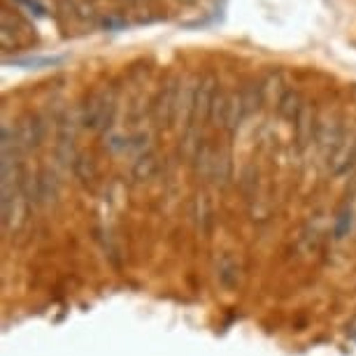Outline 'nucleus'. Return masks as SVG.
I'll return each instance as SVG.
<instances>
[{"mask_svg": "<svg viewBox=\"0 0 356 356\" xmlns=\"http://www.w3.org/2000/svg\"><path fill=\"white\" fill-rule=\"evenodd\" d=\"M114 117V91L98 89L93 91L82 107V124L91 131H107Z\"/></svg>", "mask_w": 356, "mask_h": 356, "instance_id": "nucleus-1", "label": "nucleus"}, {"mask_svg": "<svg viewBox=\"0 0 356 356\" xmlns=\"http://www.w3.org/2000/svg\"><path fill=\"white\" fill-rule=\"evenodd\" d=\"M179 86L182 82L179 79H168L163 84V89L159 91L156 100L152 105V114H154V122L161 129H168L177 122V98H179Z\"/></svg>", "mask_w": 356, "mask_h": 356, "instance_id": "nucleus-2", "label": "nucleus"}, {"mask_svg": "<svg viewBox=\"0 0 356 356\" xmlns=\"http://www.w3.org/2000/svg\"><path fill=\"white\" fill-rule=\"evenodd\" d=\"M15 140L22 154L38 149L40 143H42V124H40L35 114H26V117L19 119V124L15 126Z\"/></svg>", "mask_w": 356, "mask_h": 356, "instance_id": "nucleus-3", "label": "nucleus"}, {"mask_svg": "<svg viewBox=\"0 0 356 356\" xmlns=\"http://www.w3.org/2000/svg\"><path fill=\"white\" fill-rule=\"evenodd\" d=\"M293 129H296V145H298V149H305V147L312 143V138H317L319 126H317V119H314V110L310 103L303 105L298 119L293 122Z\"/></svg>", "mask_w": 356, "mask_h": 356, "instance_id": "nucleus-4", "label": "nucleus"}, {"mask_svg": "<svg viewBox=\"0 0 356 356\" xmlns=\"http://www.w3.org/2000/svg\"><path fill=\"white\" fill-rule=\"evenodd\" d=\"M217 96V77L214 75H205L198 82V91H196V114L193 119H210V110H212V100Z\"/></svg>", "mask_w": 356, "mask_h": 356, "instance_id": "nucleus-5", "label": "nucleus"}, {"mask_svg": "<svg viewBox=\"0 0 356 356\" xmlns=\"http://www.w3.org/2000/svg\"><path fill=\"white\" fill-rule=\"evenodd\" d=\"M58 143H56V154L63 163H75L77 154H75V126H72V119H61L58 124Z\"/></svg>", "mask_w": 356, "mask_h": 356, "instance_id": "nucleus-6", "label": "nucleus"}, {"mask_svg": "<svg viewBox=\"0 0 356 356\" xmlns=\"http://www.w3.org/2000/svg\"><path fill=\"white\" fill-rule=\"evenodd\" d=\"M193 221H196V228L205 238H210L212 228H214V207L212 200L207 193H198L193 198Z\"/></svg>", "mask_w": 356, "mask_h": 356, "instance_id": "nucleus-7", "label": "nucleus"}, {"mask_svg": "<svg viewBox=\"0 0 356 356\" xmlns=\"http://www.w3.org/2000/svg\"><path fill=\"white\" fill-rule=\"evenodd\" d=\"M217 280L224 289H235L243 280V266L233 254H224L217 264Z\"/></svg>", "mask_w": 356, "mask_h": 356, "instance_id": "nucleus-8", "label": "nucleus"}, {"mask_svg": "<svg viewBox=\"0 0 356 356\" xmlns=\"http://www.w3.org/2000/svg\"><path fill=\"white\" fill-rule=\"evenodd\" d=\"M58 191H61V184H58L56 172L49 170V168H42V170L38 172V196H40V205L56 203Z\"/></svg>", "mask_w": 356, "mask_h": 356, "instance_id": "nucleus-9", "label": "nucleus"}, {"mask_svg": "<svg viewBox=\"0 0 356 356\" xmlns=\"http://www.w3.org/2000/svg\"><path fill=\"white\" fill-rule=\"evenodd\" d=\"M214 154L217 149L210 145V140H203L196 145V152H193V165H196V172L203 179H212V168H214Z\"/></svg>", "mask_w": 356, "mask_h": 356, "instance_id": "nucleus-10", "label": "nucleus"}, {"mask_svg": "<svg viewBox=\"0 0 356 356\" xmlns=\"http://www.w3.org/2000/svg\"><path fill=\"white\" fill-rule=\"evenodd\" d=\"M245 119V105H243V96L238 91L235 93H228V100H226V112H224V129L228 133H235L238 126L243 124Z\"/></svg>", "mask_w": 356, "mask_h": 356, "instance_id": "nucleus-11", "label": "nucleus"}, {"mask_svg": "<svg viewBox=\"0 0 356 356\" xmlns=\"http://www.w3.org/2000/svg\"><path fill=\"white\" fill-rule=\"evenodd\" d=\"M72 172H75V177H77L84 186H93V184L98 182V165H96V159H93V156H86V154H77L75 163H72Z\"/></svg>", "mask_w": 356, "mask_h": 356, "instance_id": "nucleus-12", "label": "nucleus"}, {"mask_svg": "<svg viewBox=\"0 0 356 356\" xmlns=\"http://www.w3.org/2000/svg\"><path fill=\"white\" fill-rule=\"evenodd\" d=\"M303 98H300V93L298 91H293V89H289L284 91V96L280 98V103H277V112H280V117L282 119H286V122H296L298 119V114L300 110H303Z\"/></svg>", "mask_w": 356, "mask_h": 356, "instance_id": "nucleus-13", "label": "nucleus"}, {"mask_svg": "<svg viewBox=\"0 0 356 356\" xmlns=\"http://www.w3.org/2000/svg\"><path fill=\"white\" fill-rule=\"evenodd\" d=\"M159 170V159L154 152H147V154H140L138 161L133 163V179L136 182H147V179H152L154 175Z\"/></svg>", "mask_w": 356, "mask_h": 356, "instance_id": "nucleus-14", "label": "nucleus"}, {"mask_svg": "<svg viewBox=\"0 0 356 356\" xmlns=\"http://www.w3.org/2000/svg\"><path fill=\"white\" fill-rule=\"evenodd\" d=\"M212 179L221 186H226L228 179H231V152H228V147H221V149H217V154H214Z\"/></svg>", "mask_w": 356, "mask_h": 356, "instance_id": "nucleus-15", "label": "nucleus"}, {"mask_svg": "<svg viewBox=\"0 0 356 356\" xmlns=\"http://www.w3.org/2000/svg\"><path fill=\"white\" fill-rule=\"evenodd\" d=\"M240 96H243V105H245V117H250L261 107L264 103V84L261 82H250L245 86L243 91H240Z\"/></svg>", "mask_w": 356, "mask_h": 356, "instance_id": "nucleus-16", "label": "nucleus"}, {"mask_svg": "<svg viewBox=\"0 0 356 356\" xmlns=\"http://www.w3.org/2000/svg\"><path fill=\"white\" fill-rule=\"evenodd\" d=\"M349 228H352V207L349 205H342L338 217H335V224H333V238L335 240H342L349 235Z\"/></svg>", "mask_w": 356, "mask_h": 356, "instance_id": "nucleus-17", "label": "nucleus"}, {"mask_svg": "<svg viewBox=\"0 0 356 356\" xmlns=\"http://www.w3.org/2000/svg\"><path fill=\"white\" fill-rule=\"evenodd\" d=\"M61 56H33V58H12L8 63L22 65V68H47V65H56L61 63Z\"/></svg>", "mask_w": 356, "mask_h": 356, "instance_id": "nucleus-18", "label": "nucleus"}, {"mask_svg": "<svg viewBox=\"0 0 356 356\" xmlns=\"http://www.w3.org/2000/svg\"><path fill=\"white\" fill-rule=\"evenodd\" d=\"M226 100H228V93H221L217 91V96L212 100V110H210V122L212 126H224V112H226Z\"/></svg>", "mask_w": 356, "mask_h": 356, "instance_id": "nucleus-19", "label": "nucleus"}, {"mask_svg": "<svg viewBox=\"0 0 356 356\" xmlns=\"http://www.w3.org/2000/svg\"><path fill=\"white\" fill-rule=\"evenodd\" d=\"M240 186H243V191H245V196H247V198H252V196H254V191H257V170H254L252 165L245 170L243 182H240Z\"/></svg>", "mask_w": 356, "mask_h": 356, "instance_id": "nucleus-20", "label": "nucleus"}, {"mask_svg": "<svg viewBox=\"0 0 356 356\" xmlns=\"http://www.w3.org/2000/svg\"><path fill=\"white\" fill-rule=\"evenodd\" d=\"M17 3L24 5V8H29L35 17H44V8L38 3V0H17Z\"/></svg>", "mask_w": 356, "mask_h": 356, "instance_id": "nucleus-21", "label": "nucleus"}, {"mask_svg": "<svg viewBox=\"0 0 356 356\" xmlns=\"http://www.w3.org/2000/svg\"><path fill=\"white\" fill-rule=\"evenodd\" d=\"M103 26H105V29H110V31H119V29H124L126 22H122V19H105Z\"/></svg>", "mask_w": 356, "mask_h": 356, "instance_id": "nucleus-22", "label": "nucleus"}, {"mask_svg": "<svg viewBox=\"0 0 356 356\" xmlns=\"http://www.w3.org/2000/svg\"><path fill=\"white\" fill-rule=\"evenodd\" d=\"M347 335H349V340H354L356 342V317L349 321V326H347Z\"/></svg>", "mask_w": 356, "mask_h": 356, "instance_id": "nucleus-23", "label": "nucleus"}, {"mask_svg": "<svg viewBox=\"0 0 356 356\" xmlns=\"http://www.w3.org/2000/svg\"><path fill=\"white\" fill-rule=\"evenodd\" d=\"M349 172H356V147H354V161H352V170Z\"/></svg>", "mask_w": 356, "mask_h": 356, "instance_id": "nucleus-24", "label": "nucleus"}, {"mask_svg": "<svg viewBox=\"0 0 356 356\" xmlns=\"http://www.w3.org/2000/svg\"><path fill=\"white\" fill-rule=\"evenodd\" d=\"M129 3H138V0H129Z\"/></svg>", "mask_w": 356, "mask_h": 356, "instance_id": "nucleus-25", "label": "nucleus"}]
</instances>
